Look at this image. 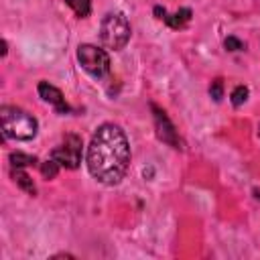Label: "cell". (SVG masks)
Segmentation results:
<instances>
[{
	"instance_id": "obj_5",
	"label": "cell",
	"mask_w": 260,
	"mask_h": 260,
	"mask_svg": "<svg viewBox=\"0 0 260 260\" xmlns=\"http://www.w3.org/2000/svg\"><path fill=\"white\" fill-rule=\"evenodd\" d=\"M81 138L77 134H67L59 146L53 148L51 158L65 169H77L81 162Z\"/></svg>"
},
{
	"instance_id": "obj_12",
	"label": "cell",
	"mask_w": 260,
	"mask_h": 260,
	"mask_svg": "<svg viewBox=\"0 0 260 260\" xmlns=\"http://www.w3.org/2000/svg\"><path fill=\"white\" fill-rule=\"evenodd\" d=\"M246 98H248V87H244V85H238L232 91V104L234 106H242L246 102Z\"/></svg>"
},
{
	"instance_id": "obj_7",
	"label": "cell",
	"mask_w": 260,
	"mask_h": 260,
	"mask_svg": "<svg viewBox=\"0 0 260 260\" xmlns=\"http://www.w3.org/2000/svg\"><path fill=\"white\" fill-rule=\"evenodd\" d=\"M39 95H41L47 104H51L59 114L69 112V106H67L65 98H63V93H61L55 85H51L49 81H41V83H39Z\"/></svg>"
},
{
	"instance_id": "obj_4",
	"label": "cell",
	"mask_w": 260,
	"mask_h": 260,
	"mask_svg": "<svg viewBox=\"0 0 260 260\" xmlns=\"http://www.w3.org/2000/svg\"><path fill=\"white\" fill-rule=\"evenodd\" d=\"M77 61L93 77H104L110 71V57H108V53L104 49H98L95 45H79Z\"/></svg>"
},
{
	"instance_id": "obj_8",
	"label": "cell",
	"mask_w": 260,
	"mask_h": 260,
	"mask_svg": "<svg viewBox=\"0 0 260 260\" xmlns=\"http://www.w3.org/2000/svg\"><path fill=\"white\" fill-rule=\"evenodd\" d=\"M154 12L160 14L158 18H162V20H165L169 26H173V28H181V26H185V24L189 22V18H191V10H189V8H183V10L175 12V14H167L165 8H162V10H160V8H154Z\"/></svg>"
},
{
	"instance_id": "obj_10",
	"label": "cell",
	"mask_w": 260,
	"mask_h": 260,
	"mask_svg": "<svg viewBox=\"0 0 260 260\" xmlns=\"http://www.w3.org/2000/svg\"><path fill=\"white\" fill-rule=\"evenodd\" d=\"M69 6H71V10L77 14V16H81V18H85L87 14H89V10H91V2L89 0H65Z\"/></svg>"
},
{
	"instance_id": "obj_3",
	"label": "cell",
	"mask_w": 260,
	"mask_h": 260,
	"mask_svg": "<svg viewBox=\"0 0 260 260\" xmlns=\"http://www.w3.org/2000/svg\"><path fill=\"white\" fill-rule=\"evenodd\" d=\"M100 39L106 49L120 51L130 39V22L122 12H110L104 16L100 26Z\"/></svg>"
},
{
	"instance_id": "obj_1",
	"label": "cell",
	"mask_w": 260,
	"mask_h": 260,
	"mask_svg": "<svg viewBox=\"0 0 260 260\" xmlns=\"http://www.w3.org/2000/svg\"><path fill=\"white\" fill-rule=\"evenodd\" d=\"M128 165L130 144L124 130L116 124H102L87 146L89 175L104 185H116L124 179Z\"/></svg>"
},
{
	"instance_id": "obj_14",
	"label": "cell",
	"mask_w": 260,
	"mask_h": 260,
	"mask_svg": "<svg viewBox=\"0 0 260 260\" xmlns=\"http://www.w3.org/2000/svg\"><path fill=\"white\" fill-rule=\"evenodd\" d=\"M209 93H211V98H213L215 102L221 100V93H223V91H221V79H215V81H213V85L209 87Z\"/></svg>"
},
{
	"instance_id": "obj_9",
	"label": "cell",
	"mask_w": 260,
	"mask_h": 260,
	"mask_svg": "<svg viewBox=\"0 0 260 260\" xmlns=\"http://www.w3.org/2000/svg\"><path fill=\"white\" fill-rule=\"evenodd\" d=\"M12 177H14V181L18 183V187L20 189H24V191H28V193H32L35 195V183H32V179L20 169V167H16V169H12Z\"/></svg>"
},
{
	"instance_id": "obj_2",
	"label": "cell",
	"mask_w": 260,
	"mask_h": 260,
	"mask_svg": "<svg viewBox=\"0 0 260 260\" xmlns=\"http://www.w3.org/2000/svg\"><path fill=\"white\" fill-rule=\"evenodd\" d=\"M0 122H2L4 136L6 138H14V140H30V138H35L37 128H39L37 120L28 112H24V110H20L16 106H2Z\"/></svg>"
},
{
	"instance_id": "obj_11",
	"label": "cell",
	"mask_w": 260,
	"mask_h": 260,
	"mask_svg": "<svg viewBox=\"0 0 260 260\" xmlns=\"http://www.w3.org/2000/svg\"><path fill=\"white\" fill-rule=\"evenodd\" d=\"M10 162H12V169H16V167H28V165H35L37 162V158L35 156H30V154H24V152H12L10 154Z\"/></svg>"
},
{
	"instance_id": "obj_13",
	"label": "cell",
	"mask_w": 260,
	"mask_h": 260,
	"mask_svg": "<svg viewBox=\"0 0 260 260\" xmlns=\"http://www.w3.org/2000/svg\"><path fill=\"white\" fill-rule=\"evenodd\" d=\"M57 171H59V165L51 158V160H45L43 165H41V173H43V177H47V179H53L55 175H57Z\"/></svg>"
},
{
	"instance_id": "obj_15",
	"label": "cell",
	"mask_w": 260,
	"mask_h": 260,
	"mask_svg": "<svg viewBox=\"0 0 260 260\" xmlns=\"http://www.w3.org/2000/svg\"><path fill=\"white\" fill-rule=\"evenodd\" d=\"M225 49H228V51H240V49H244V45H242V41H238L236 37H228V39H225Z\"/></svg>"
},
{
	"instance_id": "obj_6",
	"label": "cell",
	"mask_w": 260,
	"mask_h": 260,
	"mask_svg": "<svg viewBox=\"0 0 260 260\" xmlns=\"http://www.w3.org/2000/svg\"><path fill=\"white\" fill-rule=\"evenodd\" d=\"M152 110H154V124H156V134H158V138H160L162 142L171 144L173 148H179L177 132H175L171 120L167 118V114H165L162 110H158L156 106H152Z\"/></svg>"
}]
</instances>
